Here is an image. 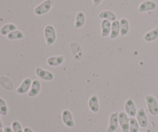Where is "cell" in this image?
<instances>
[{
	"instance_id": "6da1fadb",
	"label": "cell",
	"mask_w": 158,
	"mask_h": 132,
	"mask_svg": "<svg viewBox=\"0 0 158 132\" xmlns=\"http://www.w3.org/2000/svg\"><path fill=\"white\" fill-rule=\"evenodd\" d=\"M44 37L47 46H52L56 40V32L52 25H46L44 28Z\"/></svg>"
},
{
	"instance_id": "7a4b0ae2",
	"label": "cell",
	"mask_w": 158,
	"mask_h": 132,
	"mask_svg": "<svg viewBox=\"0 0 158 132\" xmlns=\"http://www.w3.org/2000/svg\"><path fill=\"white\" fill-rule=\"evenodd\" d=\"M147 107L150 114L156 116L158 114V102L156 97L153 95H147L145 97Z\"/></svg>"
},
{
	"instance_id": "3957f363",
	"label": "cell",
	"mask_w": 158,
	"mask_h": 132,
	"mask_svg": "<svg viewBox=\"0 0 158 132\" xmlns=\"http://www.w3.org/2000/svg\"><path fill=\"white\" fill-rule=\"evenodd\" d=\"M52 6V0H45L43 2L35 6L34 9V13L36 15H43L51 10Z\"/></svg>"
},
{
	"instance_id": "277c9868",
	"label": "cell",
	"mask_w": 158,
	"mask_h": 132,
	"mask_svg": "<svg viewBox=\"0 0 158 132\" xmlns=\"http://www.w3.org/2000/svg\"><path fill=\"white\" fill-rule=\"evenodd\" d=\"M119 125L120 127L122 132H129L130 131V118L127 113L123 111H120L118 114Z\"/></svg>"
},
{
	"instance_id": "5b68a950",
	"label": "cell",
	"mask_w": 158,
	"mask_h": 132,
	"mask_svg": "<svg viewBox=\"0 0 158 132\" xmlns=\"http://www.w3.org/2000/svg\"><path fill=\"white\" fill-rule=\"evenodd\" d=\"M35 72L37 77L40 79H41V80H46V81H52L54 79V74L52 72L43 69V68L40 67V66H37L35 68Z\"/></svg>"
},
{
	"instance_id": "8992f818",
	"label": "cell",
	"mask_w": 158,
	"mask_h": 132,
	"mask_svg": "<svg viewBox=\"0 0 158 132\" xmlns=\"http://www.w3.org/2000/svg\"><path fill=\"white\" fill-rule=\"evenodd\" d=\"M124 109L127 114L129 115L131 117H134L137 115V110L133 99L129 98L126 100L124 104Z\"/></svg>"
},
{
	"instance_id": "52a82bcc",
	"label": "cell",
	"mask_w": 158,
	"mask_h": 132,
	"mask_svg": "<svg viewBox=\"0 0 158 132\" xmlns=\"http://www.w3.org/2000/svg\"><path fill=\"white\" fill-rule=\"evenodd\" d=\"M118 114L117 112L112 113L110 116L109 124L107 127V132H114L117 131V128L119 126V119H118Z\"/></svg>"
},
{
	"instance_id": "ba28073f",
	"label": "cell",
	"mask_w": 158,
	"mask_h": 132,
	"mask_svg": "<svg viewBox=\"0 0 158 132\" xmlns=\"http://www.w3.org/2000/svg\"><path fill=\"white\" fill-rule=\"evenodd\" d=\"M62 121H63V124H64L67 128H72L75 126L72 113H71L70 111H69V110L66 109L63 111V113H62Z\"/></svg>"
},
{
	"instance_id": "9c48e42d",
	"label": "cell",
	"mask_w": 158,
	"mask_h": 132,
	"mask_svg": "<svg viewBox=\"0 0 158 132\" xmlns=\"http://www.w3.org/2000/svg\"><path fill=\"white\" fill-rule=\"evenodd\" d=\"M157 4L156 2L151 1V0H148L144 1L139 6L138 11L140 12H146L149 11H153L157 9Z\"/></svg>"
},
{
	"instance_id": "30bf717a",
	"label": "cell",
	"mask_w": 158,
	"mask_h": 132,
	"mask_svg": "<svg viewBox=\"0 0 158 132\" xmlns=\"http://www.w3.org/2000/svg\"><path fill=\"white\" fill-rule=\"evenodd\" d=\"M136 116H137V120L140 126L143 128H147L148 125V118L145 110L143 108H140L137 111V115Z\"/></svg>"
},
{
	"instance_id": "8fae6325",
	"label": "cell",
	"mask_w": 158,
	"mask_h": 132,
	"mask_svg": "<svg viewBox=\"0 0 158 132\" xmlns=\"http://www.w3.org/2000/svg\"><path fill=\"white\" fill-rule=\"evenodd\" d=\"M70 48L73 57L76 60H81L82 57H83V50H82V48L80 46V44L76 43V42H72L70 43Z\"/></svg>"
},
{
	"instance_id": "7c38bea8",
	"label": "cell",
	"mask_w": 158,
	"mask_h": 132,
	"mask_svg": "<svg viewBox=\"0 0 158 132\" xmlns=\"http://www.w3.org/2000/svg\"><path fill=\"white\" fill-rule=\"evenodd\" d=\"M32 80L30 78H26L23 80V81L22 82L21 84L17 87L16 89V93L18 94H25L29 91L31 87V85H32Z\"/></svg>"
},
{
	"instance_id": "4fadbf2b",
	"label": "cell",
	"mask_w": 158,
	"mask_h": 132,
	"mask_svg": "<svg viewBox=\"0 0 158 132\" xmlns=\"http://www.w3.org/2000/svg\"><path fill=\"white\" fill-rule=\"evenodd\" d=\"M64 62V57L63 56H54V57H50L46 60V63L49 66L55 67V66H59L62 65Z\"/></svg>"
},
{
	"instance_id": "5bb4252c",
	"label": "cell",
	"mask_w": 158,
	"mask_h": 132,
	"mask_svg": "<svg viewBox=\"0 0 158 132\" xmlns=\"http://www.w3.org/2000/svg\"><path fill=\"white\" fill-rule=\"evenodd\" d=\"M89 110L94 113H97L100 110V104H99V98L98 96L94 94L92 95L89 99L88 101Z\"/></svg>"
},
{
	"instance_id": "9a60e30c",
	"label": "cell",
	"mask_w": 158,
	"mask_h": 132,
	"mask_svg": "<svg viewBox=\"0 0 158 132\" xmlns=\"http://www.w3.org/2000/svg\"><path fill=\"white\" fill-rule=\"evenodd\" d=\"M40 89H41V83L39 80H35L32 82L30 90L28 93V96L29 97H35L40 94Z\"/></svg>"
},
{
	"instance_id": "2e32d148",
	"label": "cell",
	"mask_w": 158,
	"mask_h": 132,
	"mask_svg": "<svg viewBox=\"0 0 158 132\" xmlns=\"http://www.w3.org/2000/svg\"><path fill=\"white\" fill-rule=\"evenodd\" d=\"M120 35V21L117 19L115 20V21L112 22V25H111V32H110V40H114V39L117 38Z\"/></svg>"
},
{
	"instance_id": "e0dca14e",
	"label": "cell",
	"mask_w": 158,
	"mask_h": 132,
	"mask_svg": "<svg viewBox=\"0 0 158 132\" xmlns=\"http://www.w3.org/2000/svg\"><path fill=\"white\" fill-rule=\"evenodd\" d=\"M111 25L112 23L109 20L103 19L101 22V36L106 37L110 35L111 32Z\"/></svg>"
},
{
	"instance_id": "ac0fdd59",
	"label": "cell",
	"mask_w": 158,
	"mask_h": 132,
	"mask_svg": "<svg viewBox=\"0 0 158 132\" xmlns=\"http://www.w3.org/2000/svg\"><path fill=\"white\" fill-rule=\"evenodd\" d=\"M85 23H86V15H85L84 12L82 11H79L76 15V19H75V26L76 29H80L84 26Z\"/></svg>"
},
{
	"instance_id": "d6986e66",
	"label": "cell",
	"mask_w": 158,
	"mask_h": 132,
	"mask_svg": "<svg viewBox=\"0 0 158 132\" xmlns=\"http://www.w3.org/2000/svg\"><path fill=\"white\" fill-rule=\"evenodd\" d=\"M99 18L102 19L109 20L110 22H114L117 20V15L114 12L110 10H103L99 13Z\"/></svg>"
},
{
	"instance_id": "ffe728a7",
	"label": "cell",
	"mask_w": 158,
	"mask_h": 132,
	"mask_svg": "<svg viewBox=\"0 0 158 132\" xmlns=\"http://www.w3.org/2000/svg\"><path fill=\"white\" fill-rule=\"evenodd\" d=\"M120 36H125L128 34L130 31V24L127 19L122 18L120 20Z\"/></svg>"
},
{
	"instance_id": "44dd1931",
	"label": "cell",
	"mask_w": 158,
	"mask_h": 132,
	"mask_svg": "<svg viewBox=\"0 0 158 132\" xmlns=\"http://www.w3.org/2000/svg\"><path fill=\"white\" fill-rule=\"evenodd\" d=\"M158 38V28H154V29H151L149 32L145 33L144 36H143V40L148 43H151V42L155 41Z\"/></svg>"
},
{
	"instance_id": "7402d4cb",
	"label": "cell",
	"mask_w": 158,
	"mask_h": 132,
	"mask_svg": "<svg viewBox=\"0 0 158 132\" xmlns=\"http://www.w3.org/2000/svg\"><path fill=\"white\" fill-rule=\"evenodd\" d=\"M17 29V26L13 23H7L2 26L0 29V34L2 36H7L12 31H15Z\"/></svg>"
},
{
	"instance_id": "603a6c76",
	"label": "cell",
	"mask_w": 158,
	"mask_h": 132,
	"mask_svg": "<svg viewBox=\"0 0 158 132\" xmlns=\"http://www.w3.org/2000/svg\"><path fill=\"white\" fill-rule=\"evenodd\" d=\"M7 39L9 40H22V39L24 38V33H23L22 31L19 30V29H16L15 31H12L10 33L8 34Z\"/></svg>"
},
{
	"instance_id": "cb8c5ba5",
	"label": "cell",
	"mask_w": 158,
	"mask_h": 132,
	"mask_svg": "<svg viewBox=\"0 0 158 132\" xmlns=\"http://www.w3.org/2000/svg\"><path fill=\"white\" fill-rule=\"evenodd\" d=\"M140 127L137 118L135 117L130 118V132H138Z\"/></svg>"
},
{
	"instance_id": "d4e9b609",
	"label": "cell",
	"mask_w": 158,
	"mask_h": 132,
	"mask_svg": "<svg viewBox=\"0 0 158 132\" xmlns=\"http://www.w3.org/2000/svg\"><path fill=\"white\" fill-rule=\"evenodd\" d=\"M8 107L4 99L0 98V114L2 116L7 115Z\"/></svg>"
},
{
	"instance_id": "484cf974",
	"label": "cell",
	"mask_w": 158,
	"mask_h": 132,
	"mask_svg": "<svg viewBox=\"0 0 158 132\" xmlns=\"http://www.w3.org/2000/svg\"><path fill=\"white\" fill-rule=\"evenodd\" d=\"M12 128L14 132H23L22 125L18 121H14L12 123Z\"/></svg>"
},
{
	"instance_id": "4316f807",
	"label": "cell",
	"mask_w": 158,
	"mask_h": 132,
	"mask_svg": "<svg viewBox=\"0 0 158 132\" xmlns=\"http://www.w3.org/2000/svg\"><path fill=\"white\" fill-rule=\"evenodd\" d=\"M3 131H4V132H14L13 130H12V128L9 126H6V128H4Z\"/></svg>"
},
{
	"instance_id": "83f0119b",
	"label": "cell",
	"mask_w": 158,
	"mask_h": 132,
	"mask_svg": "<svg viewBox=\"0 0 158 132\" xmlns=\"http://www.w3.org/2000/svg\"><path fill=\"white\" fill-rule=\"evenodd\" d=\"M102 1H103V0H93V4L95 6H97L101 3Z\"/></svg>"
},
{
	"instance_id": "f1b7e54d",
	"label": "cell",
	"mask_w": 158,
	"mask_h": 132,
	"mask_svg": "<svg viewBox=\"0 0 158 132\" xmlns=\"http://www.w3.org/2000/svg\"><path fill=\"white\" fill-rule=\"evenodd\" d=\"M23 132H33V131H32V130L30 128H29V127H26V128H25L24 130H23Z\"/></svg>"
},
{
	"instance_id": "f546056e",
	"label": "cell",
	"mask_w": 158,
	"mask_h": 132,
	"mask_svg": "<svg viewBox=\"0 0 158 132\" xmlns=\"http://www.w3.org/2000/svg\"><path fill=\"white\" fill-rule=\"evenodd\" d=\"M2 128V121L1 117H0V129H1Z\"/></svg>"
},
{
	"instance_id": "4dcf8cb0",
	"label": "cell",
	"mask_w": 158,
	"mask_h": 132,
	"mask_svg": "<svg viewBox=\"0 0 158 132\" xmlns=\"http://www.w3.org/2000/svg\"><path fill=\"white\" fill-rule=\"evenodd\" d=\"M0 132H4V131H3V130L1 128V129H0Z\"/></svg>"
}]
</instances>
